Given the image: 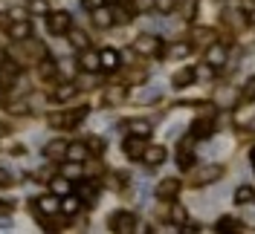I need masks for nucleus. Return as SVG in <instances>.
Masks as SVG:
<instances>
[{
  "mask_svg": "<svg viewBox=\"0 0 255 234\" xmlns=\"http://www.w3.org/2000/svg\"><path fill=\"white\" fill-rule=\"evenodd\" d=\"M244 101H255V76L247 78V84H244Z\"/></svg>",
  "mask_w": 255,
  "mask_h": 234,
  "instance_id": "obj_38",
  "label": "nucleus"
},
{
  "mask_svg": "<svg viewBox=\"0 0 255 234\" xmlns=\"http://www.w3.org/2000/svg\"><path fill=\"white\" fill-rule=\"evenodd\" d=\"M215 133V122H212V116H203V119H197L194 125H191V136L194 139H209Z\"/></svg>",
  "mask_w": 255,
  "mask_h": 234,
  "instance_id": "obj_16",
  "label": "nucleus"
},
{
  "mask_svg": "<svg viewBox=\"0 0 255 234\" xmlns=\"http://www.w3.org/2000/svg\"><path fill=\"white\" fill-rule=\"evenodd\" d=\"M87 113H90V107H76L73 113L52 116V119H49V125H52V127H76V125H81V122L87 119Z\"/></svg>",
  "mask_w": 255,
  "mask_h": 234,
  "instance_id": "obj_4",
  "label": "nucleus"
},
{
  "mask_svg": "<svg viewBox=\"0 0 255 234\" xmlns=\"http://www.w3.org/2000/svg\"><path fill=\"white\" fill-rule=\"evenodd\" d=\"M44 23H47L49 35H67V32L73 29V15L64 12V9H58V12H47Z\"/></svg>",
  "mask_w": 255,
  "mask_h": 234,
  "instance_id": "obj_2",
  "label": "nucleus"
},
{
  "mask_svg": "<svg viewBox=\"0 0 255 234\" xmlns=\"http://www.w3.org/2000/svg\"><path fill=\"white\" fill-rule=\"evenodd\" d=\"M99 64H102V70L116 73V70L122 67V55H119L113 47H108V49H102V52H99Z\"/></svg>",
  "mask_w": 255,
  "mask_h": 234,
  "instance_id": "obj_12",
  "label": "nucleus"
},
{
  "mask_svg": "<svg viewBox=\"0 0 255 234\" xmlns=\"http://www.w3.org/2000/svg\"><path fill=\"white\" fill-rule=\"evenodd\" d=\"M35 208H38V214H47V217H49V214H58V211H61V197L49 191L47 197L35 200Z\"/></svg>",
  "mask_w": 255,
  "mask_h": 234,
  "instance_id": "obj_10",
  "label": "nucleus"
},
{
  "mask_svg": "<svg viewBox=\"0 0 255 234\" xmlns=\"http://www.w3.org/2000/svg\"><path fill=\"white\" fill-rule=\"evenodd\" d=\"M162 55H165V58H171V61H177V58H189V55H191V44H186V41H174L171 47L162 52Z\"/></svg>",
  "mask_w": 255,
  "mask_h": 234,
  "instance_id": "obj_21",
  "label": "nucleus"
},
{
  "mask_svg": "<svg viewBox=\"0 0 255 234\" xmlns=\"http://www.w3.org/2000/svg\"><path fill=\"white\" fill-rule=\"evenodd\" d=\"M105 3H113V6H116V3H122V0H105Z\"/></svg>",
  "mask_w": 255,
  "mask_h": 234,
  "instance_id": "obj_54",
  "label": "nucleus"
},
{
  "mask_svg": "<svg viewBox=\"0 0 255 234\" xmlns=\"http://www.w3.org/2000/svg\"><path fill=\"white\" fill-rule=\"evenodd\" d=\"M81 205H84V200H81L79 194H73V191H70V194H67V197L61 200V211L73 217V214H79V208H81Z\"/></svg>",
  "mask_w": 255,
  "mask_h": 234,
  "instance_id": "obj_24",
  "label": "nucleus"
},
{
  "mask_svg": "<svg viewBox=\"0 0 255 234\" xmlns=\"http://www.w3.org/2000/svg\"><path fill=\"white\" fill-rule=\"evenodd\" d=\"M235 203L238 205H253L255 203V188L253 185H238L235 188Z\"/></svg>",
  "mask_w": 255,
  "mask_h": 234,
  "instance_id": "obj_27",
  "label": "nucleus"
},
{
  "mask_svg": "<svg viewBox=\"0 0 255 234\" xmlns=\"http://www.w3.org/2000/svg\"><path fill=\"white\" fill-rule=\"evenodd\" d=\"M133 52H139L145 58H159V55L165 52V47H162V38L151 35V32H142V35L133 41Z\"/></svg>",
  "mask_w": 255,
  "mask_h": 234,
  "instance_id": "obj_1",
  "label": "nucleus"
},
{
  "mask_svg": "<svg viewBox=\"0 0 255 234\" xmlns=\"http://www.w3.org/2000/svg\"><path fill=\"white\" fill-rule=\"evenodd\" d=\"M67 145H70L67 139L47 142V145H44V156H47V159H52V162H64V159H67Z\"/></svg>",
  "mask_w": 255,
  "mask_h": 234,
  "instance_id": "obj_11",
  "label": "nucleus"
},
{
  "mask_svg": "<svg viewBox=\"0 0 255 234\" xmlns=\"http://www.w3.org/2000/svg\"><path fill=\"white\" fill-rule=\"evenodd\" d=\"M29 9L35 12V15H47V0H29Z\"/></svg>",
  "mask_w": 255,
  "mask_h": 234,
  "instance_id": "obj_40",
  "label": "nucleus"
},
{
  "mask_svg": "<svg viewBox=\"0 0 255 234\" xmlns=\"http://www.w3.org/2000/svg\"><path fill=\"white\" fill-rule=\"evenodd\" d=\"M174 3H183V0H174Z\"/></svg>",
  "mask_w": 255,
  "mask_h": 234,
  "instance_id": "obj_57",
  "label": "nucleus"
},
{
  "mask_svg": "<svg viewBox=\"0 0 255 234\" xmlns=\"http://www.w3.org/2000/svg\"><path fill=\"white\" fill-rule=\"evenodd\" d=\"M79 67L84 73H96V70H102V64H99V52H90V49H84L79 58Z\"/></svg>",
  "mask_w": 255,
  "mask_h": 234,
  "instance_id": "obj_22",
  "label": "nucleus"
},
{
  "mask_svg": "<svg viewBox=\"0 0 255 234\" xmlns=\"http://www.w3.org/2000/svg\"><path fill=\"white\" fill-rule=\"evenodd\" d=\"M215 229H218V232H238V229H241V223H238L235 217H221Z\"/></svg>",
  "mask_w": 255,
  "mask_h": 234,
  "instance_id": "obj_36",
  "label": "nucleus"
},
{
  "mask_svg": "<svg viewBox=\"0 0 255 234\" xmlns=\"http://www.w3.org/2000/svg\"><path fill=\"white\" fill-rule=\"evenodd\" d=\"M180 188H183V182L177 176H165V179L157 182V197L159 200H174L177 194H180Z\"/></svg>",
  "mask_w": 255,
  "mask_h": 234,
  "instance_id": "obj_6",
  "label": "nucleus"
},
{
  "mask_svg": "<svg viewBox=\"0 0 255 234\" xmlns=\"http://www.w3.org/2000/svg\"><path fill=\"white\" fill-rule=\"evenodd\" d=\"M194 9H197V0H183V12H186V20L194 17Z\"/></svg>",
  "mask_w": 255,
  "mask_h": 234,
  "instance_id": "obj_41",
  "label": "nucleus"
},
{
  "mask_svg": "<svg viewBox=\"0 0 255 234\" xmlns=\"http://www.w3.org/2000/svg\"><path fill=\"white\" fill-rule=\"evenodd\" d=\"M128 130L133 133V136H151V122H145V119H133V122H128Z\"/></svg>",
  "mask_w": 255,
  "mask_h": 234,
  "instance_id": "obj_31",
  "label": "nucleus"
},
{
  "mask_svg": "<svg viewBox=\"0 0 255 234\" xmlns=\"http://www.w3.org/2000/svg\"><path fill=\"white\" fill-rule=\"evenodd\" d=\"M250 162H253V168H255V148H253V154H250Z\"/></svg>",
  "mask_w": 255,
  "mask_h": 234,
  "instance_id": "obj_52",
  "label": "nucleus"
},
{
  "mask_svg": "<svg viewBox=\"0 0 255 234\" xmlns=\"http://www.w3.org/2000/svg\"><path fill=\"white\" fill-rule=\"evenodd\" d=\"M253 23H255V12H253Z\"/></svg>",
  "mask_w": 255,
  "mask_h": 234,
  "instance_id": "obj_56",
  "label": "nucleus"
},
{
  "mask_svg": "<svg viewBox=\"0 0 255 234\" xmlns=\"http://www.w3.org/2000/svg\"><path fill=\"white\" fill-rule=\"evenodd\" d=\"M122 151H125L128 159H142V151H145V136H128L125 145H122Z\"/></svg>",
  "mask_w": 255,
  "mask_h": 234,
  "instance_id": "obj_13",
  "label": "nucleus"
},
{
  "mask_svg": "<svg viewBox=\"0 0 255 234\" xmlns=\"http://www.w3.org/2000/svg\"><path fill=\"white\" fill-rule=\"evenodd\" d=\"M6 133H9V130H6V125H0V139H3V136H6Z\"/></svg>",
  "mask_w": 255,
  "mask_h": 234,
  "instance_id": "obj_51",
  "label": "nucleus"
},
{
  "mask_svg": "<svg viewBox=\"0 0 255 234\" xmlns=\"http://www.w3.org/2000/svg\"><path fill=\"white\" fill-rule=\"evenodd\" d=\"M194 78H197V73H194L191 67H183V70H177L174 76H171V87H174V90H186Z\"/></svg>",
  "mask_w": 255,
  "mask_h": 234,
  "instance_id": "obj_17",
  "label": "nucleus"
},
{
  "mask_svg": "<svg viewBox=\"0 0 255 234\" xmlns=\"http://www.w3.org/2000/svg\"><path fill=\"white\" fill-rule=\"evenodd\" d=\"M6 61V52H3V49H0V64Z\"/></svg>",
  "mask_w": 255,
  "mask_h": 234,
  "instance_id": "obj_53",
  "label": "nucleus"
},
{
  "mask_svg": "<svg viewBox=\"0 0 255 234\" xmlns=\"http://www.w3.org/2000/svg\"><path fill=\"white\" fill-rule=\"evenodd\" d=\"M58 73H64V76H76V61H67V58H64V61H58Z\"/></svg>",
  "mask_w": 255,
  "mask_h": 234,
  "instance_id": "obj_39",
  "label": "nucleus"
},
{
  "mask_svg": "<svg viewBox=\"0 0 255 234\" xmlns=\"http://www.w3.org/2000/svg\"><path fill=\"white\" fill-rule=\"evenodd\" d=\"M102 3H105V0H84V6H87V9H90V12H93L96 6H102Z\"/></svg>",
  "mask_w": 255,
  "mask_h": 234,
  "instance_id": "obj_48",
  "label": "nucleus"
},
{
  "mask_svg": "<svg viewBox=\"0 0 255 234\" xmlns=\"http://www.w3.org/2000/svg\"><path fill=\"white\" fill-rule=\"evenodd\" d=\"M226 58H229L226 44H221V41H212V44L206 47V64H212L215 70H218V67H223V64H226Z\"/></svg>",
  "mask_w": 255,
  "mask_h": 234,
  "instance_id": "obj_7",
  "label": "nucleus"
},
{
  "mask_svg": "<svg viewBox=\"0 0 255 234\" xmlns=\"http://www.w3.org/2000/svg\"><path fill=\"white\" fill-rule=\"evenodd\" d=\"M244 17V12H238V9H226L223 12V20L229 23V26H235V29H244L247 26V20H241Z\"/></svg>",
  "mask_w": 255,
  "mask_h": 234,
  "instance_id": "obj_32",
  "label": "nucleus"
},
{
  "mask_svg": "<svg viewBox=\"0 0 255 234\" xmlns=\"http://www.w3.org/2000/svg\"><path fill=\"white\" fill-rule=\"evenodd\" d=\"M189 38H191V44H197V47H209L212 41H218V38H215V32L209 29V26H194Z\"/></svg>",
  "mask_w": 255,
  "mask_h": 234,
  "instance_id": "obj_19",
  "label": "nucleus"
},
{
  "mask_svg": "<svg viewBox=\"0 0 255 234\" xmlns=\"http://www.w3.org/2000/svg\"><path fill=\"white\" fill-rule=\"evenodd\" d=\"M90 145V151H102V139H93V142H87Z\"/></svg>",
  "mask_w": 255,
  "mask_h": 234,
  "instance_id": "obj_50",
  "label": "nucleus"
},
{
  "mask_svg": "<svg viewBox=\"0 0 255 234\" xmlns=\"http://www.w3.org/2000/svg\"><path fill=\"white\" fill-rule=\"evenodd\" d=\"M12 113H29V104L26 101H17V104H12Z\"/></svg>",
  "mask_w": 255,
  "mask_h": 234,
  "instance_id": "obj_46",
  "label": "nucleus"
},
{
  "mask_svg": "<svg viewBox=\"0 0 255 234\" xmlns=\"http://www.w3.org/2000/svg\"><path fill=\"white\" fill-rule=\"evenodd\" d=\"M61 176H67V179H81V176H84V168H81V162H76V159H64Z\"/></svg>",
  "mask_w": 255,
  "mask_h": 234,
  "instance_id": "obj_25",
  "label": "nucleus"
},
{
  "mask_svg": "<svg viewBox=\"0 0 255 234\" xmlns=\"http://www.w3.org/2000/svg\"><path fill=\"white\" fill-rule=\"evenodd\" d=\"M168 220H171V226H180V229H186V220H189V211H186V205L171 203V208H168Z\"/></svg>",
  "mask_w": 255,
  "mask_h": 234,
  "instance_id": "obj_23",
  "label": "nucleus"
},
{
  "mask_svg": "<svg viewBox=\"0 0 255 234\" xmlns=\"http://www.w3.org/2000/svg\"><path fill=\"white\" fill-rule=\"evenodd\" d=\"M67 159H76V162L90 159V145L87 142H70L67 145Z\"/></svg>",
  "mask_w": 255,
  "mask_h": 234,
  "instance_id": "obj_20",
  "label": "nucleus"
},
{
  "mask_svg": "<svg viewBox=\"0 0 255 234\" xmlns=\"http://www.w3.org/2000/svg\"><path fill=\"white\" fill-rule=\"evenodd\" d=\"M165 156H168V151H165L162 145H145L142 162H145V165H162V162H165Z\"/></svg>",
  "mask_w": 255,
  "mask_h": 234,
  "instance_id": "obj_15",
  "label": "nucleus"
},
{
  "mask_svg": "<svg viewBox=\"0 0 255 234\" xmlns=\"http://www.w3.org/2000/svg\"><path fill=\"white\" fill-rule=\"evenodd\" d=\"M6 32H9V38L17 44V41H26V38H32V23L26 20V17H20V20H9Z\"/></svg>",
  "mask_w": 255,
  "mask_h": 234,
  "instance_id": "obj_8",
  "label": "nucleus"
},
{
  "mask_svg": "<svg viewBox=\"0 0 255 234\" xmlns=\"http://www.w3.org/2000/svg\"><path fill=\"white\" fill-rule=\"evenodd\" d=\"M90 20H93V26H99V29H108V26H113V9H108L102 3V6H96L93 12H90Z\"/></svg>",
  "mask_w": 255,
  "mask_h": 234,
  "instance_id": "obj_14",
  "label": "nucleus"
},
{
  "mask_svg": "<svg viewBox=\"0 0 255 234\" xmlns=\"http://www.w3.org/2000/svg\"><path fill=\"white\" fill-rule=\"evenodd\" d=\"M177 168H180V171H191V168H194V154H191V148H180V151H177Z\"/></svg>",
  "mask_w": 255,
  "mask_h": 234,
  "instance_id": "obj_28",
  "label": "nucleus"
},
{
  "mask_svg": "<svg viewBox=\"0 0 255 234\" xmlns=\"http://www.w3.org/2000/svg\"><path fill=\"white\" fill-rule=\"evenodd\" d=\"M38 64H41V67H38V76L44 78V81H47V78H55V76H58V64L49 61L47 55H44V58H41Z\"/></svg>",
  "mask_w": 255,
  "mask_h": 234,
  "instance_id": "obj_30",
  "label": "nucleus"
},
{
  "mask_svg": "<svg viewBox=\"0 0 255 234\" xmlns=\"http://www.w3.org/2000/svg\"><path fill=\"white\" fill-rule=\"evenodd\" d=\"M67 41H70V47L73 49H79V52H84V49H90V38H87V32L84 29H73L67 32Z\"/></svg>",
  "mask_w": 255,
  "mask_h": 234,
  "instance_id": "obj_18",
  "label": "nucleus"
},
{
  "mask_svg": "<svg viewBox=\"0 0 255 234\" xmlns=\"http://www.w3.org/2000/svg\"><path fill=\"white\" fill-rule=\"evenodd\" d=\"M20 17H26V9H12L9 12V20H20Z\"/></svg>",
  "mask_w": 255,
  "mask_h": 234,
  "instance_id": "obj_47",
  "label": "nucleus"
},
{
  "mask_svg": "<svg viewBox=\"0 0 255 234\" xmlns=\"http://www.w3.org/2000/svg\"><path fill=\"white\" fill-rule=\"evenodd\" d=\"M130 6H133V12H139V15H148V12L157 9L154 0H130Z\"/></svg>",
  "mask_w": 255,
  "mask_h": 234,
  "instance_id": "obj_34",
  "label": "nucleus"
},
{
  "mask_svg": "<svg viewBox=\"0 0 255 234\" xmlns=\"http://www.w3.org/2000/svg\"><path fill=\"white\" fill-rule=\"evenodd\" d=\"M96 194H99L96 185H81V191H79V197L84 200V205H96Z\"/></svg>",
  "mask_w": 255,
  "mask_h": 234,
  "instance_id": "obj_35",
  "label": "nucleus"
},
{
  "mask_svg": "<svg viewBox=\"0 0 255 234\" xmlns=\"http://www.w3.org/2000/svg\"><path fill=\"white\" fill-rule=\"evenodd\" d=\"M113 23H130V12L122 9L119 3H116V9H113Z\"/></svg>",
  "mask_w": 255,
  "mask_h": 234,
  "instance_id": "obj_37",
  "label": "nucleus"
},
{
  "mask_svg": "<svg viewBox=\"0 0 255 234\" xmlns=\"http://www.w3.org/2000/svg\"><path fill=\"white\" fill-rule=\"evenodd\" d=\"M194 73H197V78H212V76H215V67H212V64H203V67H200V70H194Z\"/></svg>",
  "mask_w": 255,
  "mask_h": 234,
  "instance_id": "obj_42",
  "label": "nucleus"
},
{
  "mask_svg": "<svg viewBox=\"0 0 255 234\" xmlns=\"http://www.w3.org/2000/svg\"><path fill=\"white\" fill-rule=\"evenodd\" d=\"M76 90H79V87H76L73 81H67V84H61V87L52 90V101H70V98L76 95Z\"/></svg>",
  "mask_w": 255,
  "mask_h": 234,
  "instance_id": "obj_26",
  "label": "nucleus"
},
{
  "mask_svg": "<svg viewBox=\"0 0 255 234\" xmlns=\"http://www.w3.org/2000/svg\"><path fill=\"white\" fill-rule=\"evenodd\" d=\"M49 191H52V194H58V197H67V194L73 191V185H70V179H67V176H55V179H49Z\"/></svg>",
  "mask_w": 255,
  "mask_h": 234,
  "instance_id": "obj_29",
  "label": "nucleus"
},
{
  "mask_svg": "<svg viewBox=\"0 0 255 234\" xmlns=\"http://www.w3.org/2000/svg\"><path fill=\"white\" fill-rule=\"evenodd\" d=\"M125 87H122V84H119V87H111V90H108V93H105V101H108V104H119V101H122V98H125Z\"/></svg>",
  "mask_w": 255,
  "mask_h": 234,
  "instance_id": "obj_33",
  "label": "nucleus"
},
{
  "mask_svg": "<svg viewBox=\"0 0 255 234\" xmlns=\"http://www.w3.org/2000/svg\"><path fill=\"white\" fill-rule=\"evenodd\" d=\"M125 182H128V173H122V171H119L116 176H113V182H111V185H113V188H122Z\"/></svg>",
  "mask_w": 255,
  "mask_h": 234,
  "instance_id": "obj_44",
  "label": "nucleus"
},
{
  "mask_svg": "<svg viewBox=\"0 0 255 234\" xmlns=\"http://www.w3.org/2000/svg\"><path fill=\"white\" fill-rule=\"evenodd\" d=\"M15 179H12V173L6 171V168H0V188H6V185H12Z\"/></svg>",
  "mask_w": 255,
  "mask_h": 234,
  "instance_id": "obj_43",
  "label": "nucleus"
},
{
  "mask_svg": "<svg viewBox=\"0 0 255 234\" xmlns=\"http://www.w3.org/2000/svg\"><path fill=\"white\" fill-rule=\"evenodd\" d=\"M221 176H223L221 165H206V168L194 171V176H191V185H212V182H218Z\"/></svg>",
  "mask_w": 255,
  "mask_h": 234,
  "instance_id": "obj_5",
  "label": "nucleus"
},
{
  "mask_svg": "<svg viewBox=\"0 0 255 234\" xmlns=\"http://www.w3.org/2000/svg\"><path fill=\"white\" fill-rule=\"evenodd\" d=\"M157 3V9H162V12H171L174 9V0H154Z\"/></svg>",
  "mask_w": 255,
  "mask_h": 234,
  "instance_id": "obj_45",
  "label": "nucleus"
},
{
  "mask_svg": "<svg viewBox=\"0 0 255 234\" xmlns=\"http://www.w3.org/2000/svg\"><path fill=\"white\" fill-rule=\"evenodd\" d=\"M0 229H3V232H9V229H12V220L3 217V220H0Z\"/></svg>",
  "mask_w": 255,
  "mask_h": 234,
  "instance_id": "obj_49",
  "label": "nucleus"
},
{
  "mask_svg": "<svg viewBox=\"0 0 255 234\" xmlns=\"http://www.w3.org/2000/svg\"><path fill=\"white\" fill-rule=\"evenodd\" d=\"M159 98H162V84H159V81L145 84V87H139V93H136V101H139V104H154Z\"/></svg>",
  "mask_w": 255,
  "mask_h": 234,
  "instance_id": "obj_9",
  "label": "nucleus"
},
{
  "mask_svg": "<svg viewBox=\"0 0 255 234\" xmlns=\"http://www.w3.org/2000/svg\"><path fill=\"white\" fill-rule=\"evenodd\" d=\"M136 226H139V223H136V217H133L130 211H116L111 217V229L116 234H133Z\"/></svg>",
  "mask_w": 255,
  "mask_h": 234,
  "instance_id": "obj_3",
  "label": "nucleus"
},
{
  "mask_svg": "<svg viewBox=\"0 0 255 234\" xmlns=\"http://www.w3.org/2000/svg\"><path fill=\"white\" fill-rule=\"evenodd\" d=\"M250 130H255V119H253V122H250Z\"/></svg>",
  "mask_w": 255,
  "mask_h": 234,
  "instance_id": "obj_55",
  "label": "nucleus"
}]
</instances>
